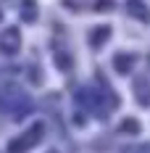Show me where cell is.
<instances>
[{"label":"cell","instance_id":"6da1fadb","mask_svg":"<svg viewBox=\"0 0 150 153\" xmlns=\"http://www.w3.org/2000/svg\"><path fill=\"white\" fill-rule=\"evenodd\" d=\"M42 135H45V127H42V124H34V127H32L29 132H24L21 137H16L13 143L8 145V151H11V153H24L27 148H32V145H37Z\"/></svg>","mask_w":150,"mask_h":153},{"label":"cell","instance_id":"7a4b0ae2","mask_svg":"<svg viewBox=\"0 0 150 153\" xmlns=\"http://www.w3.org/2000/svg\"><path fill=\"white\" fill-rule=\"evenodd\" d=\"M18 48H21V32L11 27L8 32H3V37H0V50L3 53H8V56H13L18 53Z\"/></svg>","mask_w":150,"mask_h":153},{"label":"cell","instance_id":"3957f363","mask_svg":"<svg viewBox=\"0 0 150 153\" xmlns=\"http://www.w3.org/2000/svg\"><path fill=\"white\" fill-rule=\"evenodd\" d=\"M134 98L140 100V106H150V82L148 79H137L134 82Z\"/></svg>","mask_w":150,"mask_h":153},{"label":"cell","instance_id":"277c9868","mask_svg":"<svg viewBox=\"0 0 150 153\" xmlns=\"http://www.w3.org/2000/svg\"><path fill=\"white\" fill-rule=\"evenodd\" d=\"M129 13L134 19H140V21H150V11L142 0H129Z\"/></svg>","mask_w":150,"mask_h":153},{"label":"cell","instance_id":"5b68a950","mask_svg":"<svg viewBox=\"0 0 150 153\" xmlns=\"http://www.w3.org/2000/svg\"><path fill=\"white\" fill-rule=\"evenodd\" d=\"M134 61V56H126V53H119V56H116V69H119L121 74H124V71H129V63Z\"/></svg>","mask_w":150,"mask_h":153},{"label":"cell","instance_id":"8992f818","mask_svg":"<svg viewBox=\"0 0 150 153\" xmlns=\"http://www.w3.org/2000/svg\"><path fill=\"white\" fill-rule=\"evenodd\" d=\"M108 34H111V29H108V27H100V29H95V32L90 34L92 45H103V42H105V37H108Z\"/></svg>","mask_w":150,"mask_h":153},{"label":"cell","instance_id":"52a82bcc","mask_svg":"<svg viewBox=\"0 0 150 153\" xmlns=\"http://www.w3.org/2000/svg\"><path fill=\"white\" fill-rule=\"evenodd\" d=\"M137 127H140V124H137V122H132V119H126V122H124V129H126V132H132V129L137 132Z\"/></svg>","mask_w":150,"mask_h":153}]
</instances>
